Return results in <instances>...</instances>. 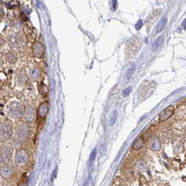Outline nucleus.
Returning a JSON list of instances; mask_svg holds the SVG:
<instances>
[{"label":"nucleus","mask_w":186,"mask_h":186,"mask_svg":"<svg viewBox=\"0 0 186 186\" xmlns=\"http://www.w3.org/2000/svg\"><path fill=\"white\" fill-rule=\"evenodd\" d=\"M174 107L173 106H169L164 109L159 114V119L160 121H164L169 118L170 117L172 116V115L174 113Z\"/></svg>","instance_id":"1"},{"label":"nucleus","mask_w":186,"mask_h":186,"mask_svg":"<svg viewBox=\"0 0 186 186\" xmlns=\"http://www.w3.org/2000/svg\"><path fill=\"white\" fill-rule=\"evenodd\" d=\"M167 24V18H163L162 19L160 20V22H159V24L157 26V33H160V32L164 30L165 25Z\"/></svg>","instance_id":"2"},{"label":"nucleus","mask_w":186,"mask_h":186,"mask_svg":"<svg viewBox=\"0 0 186 186\" xmlns=\"http://www.w3.org/2000/svg\"><path fill=\"white\" fill-rule=\"evenodd\" d=\"M163 41H164V39H163V36H159L158 38H157L156 40L154 41L153 44V48L154 49H156L158 48L159 46H160L161 44L163 43Z\"/></svg>","instance_id":"3"},{"label":"nucleus","mask_w":186,"mask_h":186,"mask_svg":"<svg viewBox=\"0 0 186 186\" xmlns=\"http://www.w3.org/2000/svg\"><path fill=\"white\" fill-rule=\"evenodd\" d=\"M135 66L134 65L133 67H131L130 69L128 70L127 71V72L126 73V78H127V79H130L131 78H132V76H133L134 74V71H135Z\"/></svg>","instance_id":"4"},{"label":"nucleus","mask_w":186,"mask_h":186,"mask_svg":"<svg viewBox=\"0 0 186 186\" xmlns=\"http://www.w3.org/2000/svg\"><path fill=\"white\" fill-rule=\"evenodd\" d=\"M142 146H143V142H142L141 139L138 138L137 139H136V141L134 143L133 148H139L141 147Z\"/></svg>","instance_id":"5"},{"label":"nucleus","mask_w":186,"mask_h":186,"mask_svg":"<svg viewBox=\"0 0 186 186\" xmlns=\"http://www.w3.org/2000/svg\"><path fill=\"white\" fill-rule=\"evenodd\" d=\"M117 119V113L116 111H113V113H112V116H111V125H113L114 123L116 122Z\"/></svg>","instance_id":"6"},{"label":"nucleus","mask_w":186,"mask_h":186,"mask_svg":"<svg viewBox=\"0 0 186 186\" xmlns=\"http://www.w3.org/2000/svg\"><path fill=\"white\" fill-rule=\"evenodd\" d=\"M131 88L130 87V88H127V89H125L123 92H122V95H123V97H127V96H128L129 94H130V93L131 92Z\"/></svg>","instance_id":"7"},{"label":"nucleus","mask_w":186,"mask_h":186,"mask_svg":"<svg viewBox=\"0 0 186 186\" xmlns=\"http://www.w3.org/2000/svg\"><path fill=\"white\" fill-rule=\"evenodd\" d=\"M142 25H143V22H142V20H139V21L137 22V23L136 24V29L137 30H139L141 29V27H142Z\"/></svg>","instance_id":"8"},{"label":"nucleus","mask_w":186,"mask_h":186,"mask_svg":"<svg viewBox=\"0 0 186 186\" xmlns=\"http://www.w3.org/2000/svg\"><path fill=\"white\" fill-rule=\"evenodd\" d=\"M185 21H184V22H183V28H184V29H185Z\"/></svg>","instance_id":"9"}]
</instances>
